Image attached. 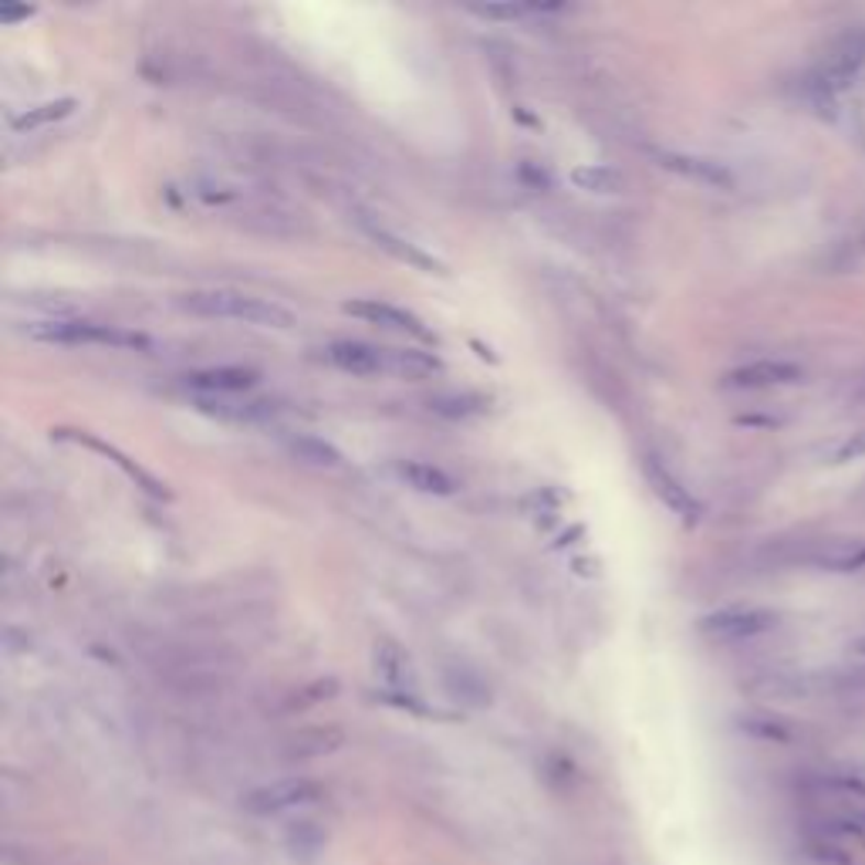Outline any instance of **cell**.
I'll use <instances>...</instances> for the list:
<instances>
[{
  "label": "cell",
  "instance_id": "obj_24",
  "mask_svg": "<svg viewBox=\"0 0 865 865\" xmlns=\"http://www.w3.org/2000/svg\"><path fill=\"white\" fill-rule=\"evenodd\" d=\"M852 650H855L858 656H865V635H858V640L852 643Z\"/></svg>",
  "mask_w": 865,
  "mask_h": 865
},
{
  "label": "cell",
  "instance_id": "obj_22",
  "mask_svg": "<svg viewBox=\"0 0 865 865\" xmlns=\"http://www.w3.org/2000/svg\"><path fill=\"white\" fill-rule=\"evenodd\" d=\"M858 457H865V430L852 433V436L839 446V453H835L839 464H849V461H858Z\"/></svg>",
  "mask_w": 865,
  "mask_h": 865
},
{
  "label": "cell",
  "instance_id": "obj_6",
  "mask_svg": "<svg viewBox=\"0 0 865 865\" xmlns=\"http://www.w3.org/2000/svg\"><path fill=\"white\" fill-rule=\"evenodd\" d=\"M643 474H646V480H650V487H653V494L663 500V504L673 511V514H679V518H687V521H697L700 518V504H697V497L683 487L669 470H666V464L659 461V457H646L643 461Z\"/></svg>",
  "mask_w": 865,
  "mask_h": 865
},
{
  "label": "cell",
  "instance_id": "obj_3",
  "mask_svg": "<svg viewBox=\"0 0 865 865\" xmlns=\"http://www.w3.org/2000/svg\"><path fill=\"white\" fill-rule=\"evenodd\" d=\"M774 625H778V616L767 609H727V612H713L700 619V632L720 643L751 640V635H761Z\"/></svg>",
  "mask_w": 865,
  "mask_h": 865
},
{
  "label": "cell",
  "instance_id": "obj_4",
  "mask_svg": "<svg viewBox=\"0 0 865 865\" xmlns=\"http://www.w3.org/2000/svg\"><path fill=\"white\" fill-rule=\"evenodd\" d=\"M322 788L308 778H288V781H275V785H264L257 791H251L244 798V808L251 814H281V811H291V808H301V805H311Z\"/></svg>",
  "mask_w": 865,
  "mask_h": 865
},
{
  "label": "cell",
  "instance_id": "obj_11",
  "mask_svg": "<svg viewBox=\"0 0 865 865\" xmlns=\"http://www.w3.org/2000/svg\"><path fill=\"white\" fill-rule=\"evenodd\" d=\"M659 159H663L666 169H673L679 176H690V179H697V184H707V187H717V190H731L734 187L731 169H723L713 159H700V156H687V153H663Z\"/></svg>",
  "mask_w": 865,
  "mask_h": 865
},
{
  "label": "cell",
  "instance_id": "obj_10",
  "mask_svg": "<svg viewBox=\"0 0 865 865\" xmlns=\"http://www.w3.org/2000/svg\"><path fill=\"white\" fill-rule=\"evenodd\" d=\"M865 62V34L862 31H849L835 41V48L825 62V71H822V85H842L849 81Z\"/></svg>",
  "mask_w": 865,
  "mask_h": 865
},
{
  "label": "cell",
  "instance_id": "obj_20",
  "mask_svg": "<svg viewBox=\"0 0 865 865\" xmlns=\"http://www.w3.org/2000/svg\"><path fill=\"white\" fill-rule=\"evenodd\" d=\"M430 409H433V413H440V417L461 420V417L480 413V399H474V396H433V399H430Z\"/></svg>",
  "mask_w": 865,
  "mask_h": 865
},
{
  "label": "cell",
  "instance_id": "obj_13",
  "mask_svg": "<svg viewBox=\"0 0 865 865\" xmlns=\"http://www.w3.org/2000/svg\"><path fill=\"white\" fill-rule=\"evenodd\" d=\"M811 562L825 572H858L865 568V544L862 541H829L811 555Z\"/></svg>",
  "mask_w": 865,
  "mask_h": 865
},
{
  "label": "cell",
  "instance_id": "obj_7",
  "mask_svg": "<svg viewBox=\"0 0 865 865\" xmlns=\"http://www.w3.org/2000/svg\"><path fill=\"white\" fill-rule=\"evenodd\" d=\"M791 382H801V369L795 362H781V358H761L751 362V366L727 373V386L738 389H767V386H791Z\"/></svg>",
  "mask_w": 865,
  "mask_h": 865
},
{
  "label": "cell",
  "instance_id": "obj_15",
  "mask_svg": "<svg viewBox=\"0 0 865 865\" xmlns=\"http://www.w3.org/2000/svg\"><path fill=\"white\" fill-rule=\"evenodd\" d=\"M386 369L399 373V376H430L440 369V362L426 352H413V348H386Z\"/></svg>",
  "mask_w": 865,
  "mask_h": 865
},
{
  "label": "cell",
  "instance_id": "obj_9",
  "mask_svg": "<svg viewBox=\"0 0 865 865\" xmlns=\"http://www.w3.org/2000/svg\"><path fill=\"white\" fill-rule=\"evenodd\" d=\"M329 362L352 376H376L386 369V348H373L366 342H335L329 345Z\"/></svg>",
  "mask_w": 865,
  "mask_h": 865
},
{
  "label": "cell",
  "instance_id": "obj_18",
  "mask_svg": "<svg viewBox=\"0 0 865 865\" xmlns=\"http://www.w3.org/2000/svg\"><path fill=\"white\" fill-rule=\"evenodd\" d=\"M379 669H382L389 687H396V690H402V694L413 690V673H409V663H406V656H402L396 646L382 643V650H379Z\"/></svg>",
  "mask_w": 865,
  "mask_h": 865
},
{
  "label": "cell",
  "instance_id": "obj_8",
  "mask_svg": "<svg viewBox=\"0 0 865 865\" xmlns=\"http://www.w3.org/2000/svg\"><path fill=\"white\" fill-rule=\"evenodd\" d=\"M358 226L362 231H366L382 251H389L396 260H406V264H413V267H423V270H443V264L436 260V257H430L423 247H417V244H409V241H402L399 234H392L389 226H382V223H376L373 217H358Z\"/></svg>",
  "mask_w": 865,
  "mask_h": 865
},
{
  "label": "cell",
  "instance_id": "obj_21",
  "mask_svg": "<svg viewBox=\"0 0 865 865\" xmlns=\"http://www.w3.org/2000/svg\"><path fill=\"white\" fill-rule=\"evenodd\" d=\"M541 11H555V8H541V4H531V8H524V4H504V8H497V4H490V8H474V14H480V18H524V14H541Z\"/></svg>",
  "mask_w": 865,
  "mask_h": 865
},
{
  "label": "cell",
  "instance_id": "obj_14",
  "mask_svg": "<svg viewBox=\"0 0 865 865\" xmlns=\"http://www.w3.org/2000/svg\"><path fill=\"white\" fill-rule=\"evenodd\" d=\"M396 470H399V477H402L409 487H417V490H423V494H436V497L453 494V480H450L440 467H430V464H423V461H406V464H399Z\"/></svg>",
  "mask_w": 865,
  "mask_h": 865
},
{
  "label": "cell",
  "instance_id": "obj_2",
  "mask_svg": "<svg viewBox=\"0 0 865 865\" xmlns=\"http://www.w3.org/2000/svg\"><path fill=\"white\" fill-rule=\"evenodd\" d=\"M24 332L37 342L52 345H112V348H149V339L140 332H125L115 325L78 322V318H48V322H27Z\"/></svg>",
  "mask_w": 865,
  "mask_h": 865
},
{
  "label": "cell",
  "instance_id": "obj_5",
  "mask_svg": "<svg viewBox=\"0 0 865 865\" xmlns=\"http://www.w3.org/2000/svg\"><path fill=\"white\" fill-rule=\"evenodd\" d=\"M348 314L362 318V322H373V325H382V329H392V332H406L413 339H423V342H433L430 329H423V322L417 314H409L396 304H386L379 298H366V301H348L345 304Z\"/></svg>",
  "mask_w": 865,
  "mask_h": 865
},
{
  "label": "cell",
  "instance_id": "obj_1",
  "mask_svg": "<svg viewBox=\"0 0 865 865\" xmlns=\"http://www.w3.org/2000/svg\"><path fill=\"white\" fill-rule=\"evenodd\" d=\"M184 308L207 318H231V322L257 325V329H291L295 318L275 301H264L244 291L213 288V291H190L184 295Z\"/></svg>",
  "mask_w": 865,
  "mask_h": 865
},
{
  "label": "cell",
  "instance_id": "obj_19",
  "mask_svg": "<svg viewBox=\"0 0 865 865\" xmlns=\"http://www.w3.org/2000/svg\"><path fill=\"white\" fill-rule=\"evenodd\" d=\"M71 109H75V102H71V99H58V102H44V106H34V109H27L24 115H18V119H14V129H18V132H24V129H37V125L58 122V119H65Z\"/></svg>",
  "mask_w": 865,
  "mask_h": 865
},
{
  "label": "cell",
  "instance_id": "obj_12",
  "mask_svg": "<svg viewBox=\"0 0 865 865\" xmlns=\"http://www.w3.org/2000/svg\"><path fill=\"white\" fill-rule=\"evenodd\" d=\"M254 373L251 369H241V366H220V369H200V373H190L187 382L197 386V389H207V392H244L254 386Z\"/></svg>",
  "mask_w": 865,
  "mask_h": 865
},
{
  "label": "cell",
  "instance_id": "obj_23",
  "mask_svg": "<svg viewBox=\"0 0 865 865\" xmlns=\"http://www.w3.org/2000/svg\"><path fill=\"white\" fill-rule=\"evenodd\" d=\"M31 14H34V8H0V21H4V24L24 21V18H31Z\"/></svg>",
  "mask_w": 865,
  "mask_h": 865
},
{
  "label": "cell",
  "instance_id": "obj_16",
  "mask_svg": "<svg viewBox=\"0 0 865 865\" xmlns=\"http://www.w3.org/2000/svg\"><path fill=\"white\" fill-rule=\"evenodd\" d=\"M572 184L588 193H616L622 190V176L609 166H578L572 169Z\"/></svg>",
  "mask_w": 865,
  "mask_h": 865
},
{
  "label": "cell",
  "instance_id": "obj_17",
  "mask_svg": "<svg viewBox=\"0 0 865 865\" xmlns=\"http://www.w3.org/2000/svg\"><path fill=\"white\" fill-rule=\"evenodd\" d=\"M291 450L298 453V461H308L314 467H342V453L318 436H295Z\"/></svg>",
  "mask_w": 865,
  "mask_h": 865
}]
</instances>
